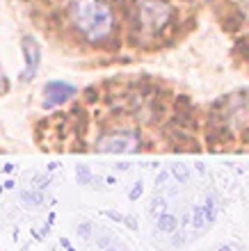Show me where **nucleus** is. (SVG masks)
I'll list each match as a JSON object with an SVG mask.
<instances>
[{
  "label": "nucleus",
  "instance_id": "1",
  "mask_svg": "<svg viewBox=\"0 0 249 251\" xmlns=\"http://www.w3.org/2000/svg\"><path fill=\"white\" fill-rule=\"evenodd\" d=\"M69 19L89 44L105 50H117V14L103 0H71Z\"/></svg>",
  "mask_w": 249,
  "mask_h": 251
},
{
  "label": "nucleus",
  "instance_id": "2",
  "mask_svg": "<svg viewBox=\"0 0 249 251\" xmlns=\"http://www.w3.org/2000/svg\"><path fill=\"white\" fill-rule=\"evenodd\" d=\"M138 149L139 139L131 132H105L96 139V151L101 153H133Z\"/></svg>",
  "mask_w": 249,
  "mask_h": 251
},
{
  "label": "nucleus",
  "instance_id": "3",
  "mask_svg": "<svg viewBox=\"0 0 249 251\" xmlns=\"http://www.w3.org/2000/svg\"><path fill=\"white\" fill-rule=\"evenodd\" d=\"M21 48H23V57H26V71H23L21 80L30 82V80L37 75V71H39V66H41V46L37 44L34 37L26 34V37L21 39Z\"/></svg>",
  "mask_w": 249,
  "mask_h": 251
},
{
  "label": "nucleus",
  "instance_id": "4",
  "mask_svg": "<svg viewBox=\"0 0 249 251\" xmlns=\"http://www.w3.org/2000/svg\"><path fill=\"white\" fill-rule=\"evenodd\" d=\"M73 94H78V89L69 82H62V80H53L44 87V107H55V105H62L66 100L71 99Z\"/></svg>",
  "mask_w": 249,
  "mask_h": 251
},
{
  "label": "nucleus",
  "instance_id": "5",
  "mask_svg": "<svg viewBox=\"0 0 249 251\" xmlns=\"http://www.w3.org/2000/svg\"><path fill=\"white\" fill-rule=\"evenodd\" d=\"M167 142H169L171 151H190V153H199L201 144H199L194 135L188 130H181L176 126H167Z\"/></svg>",
  "mask_w": 249,
  "mask_h": 251
},
{
  "label": "nucleus",
  "instance_id": "6",
  "mask_svg": "<svg viewBox=\"0 0 249 251\" xmlns=\"http://www.w3.org/2000/svg\"><path fill=\"white\" fill-rule=\"evenodd\" d=\"M105 217L114 219V222H121L126 228H131V231H138V219L131 217V215H124V212H114V210H108L105 212Z\"/></svg>",
  "mask_w": 249,
  "mask_h": 251
},
{
  "label": "nucleus",
  "instance_id": "7",
  "mask_svg": "<svg viewBox=\"0 0 249 251\" xmlns=\"http://www.w3.org/2000/svg\"><path fill=\"white\" fill-rule=\"evenodd\" d=\"M176 228H178V219L174 217V215H167V212H165L163 217H158V231L176 233Z\"/></svg>",
  "mask_w": 249,
  "mask_h": 251
},
{
  "label": "nucleus",
  "instance_id": "8",
  "mask_svg": "<svg viewBox=\"0 0 249 251\" xmlns=\"http://www.w3.org/2000/svg\"><path fill=\"white\" fill-rule=\"evenodd\" d=\"M149 215L151 217H163L165 215V199H153L151 201V205H149Z\"/></svg>",
  "mask_w": 249,
  "mask_h": 251
},
{
  "label": "nucleus",
  "instance_id": "9",
  "mask_svg": "<svg viewBox=\"0 0 249 251\" xmlns=\"http://www.w3.org/2000/svg\"><path fill=\"white\" fill-rule=\"evenodd\" d=\"M76 178H78V183H80V185H87V183L92 180V172H89V167L80 165L78 169H76Z\"/></svg>",
  "mask_w": 249,
  "mask_h": 251
},
{
  "label": "nucleus",
  "instance_id": "10",
  "mask_svg": "<svg viewBox=\"0 0 249 251\" xmlns=\"http://www.w3.org/2000/svg\"><path fill=\"white\" fill-rule=\"evenodd\" d=\"M92 231H94V228H92V222H83V224H78V235L83 240H89V238H92Z\"/></svg>",
  "mask_w": 249,
  "mask_h": 251
},
{
  "label": "nucleus",
  "instance_id": "11",
  "mask_svg": "<svg viewBox=\"0 0 249 251\" xmlns=\"http://www.w3.org/2000/svg\"><path fill=\"white\" fill-rule=\"evenodd\" d=\"M21 201L28 203V205H37V203H41V197L39 194H34V192H26V194L21 197Z\"/></svg>",
  "mask_w": 249,
  "mask_h": 251
},
{
  "label": "nucleus",
  "instance_id": "12",
  "mask_svg": "<svg viewBox=\"0 0 249 251\" xmlns=\"http://www.w3.org/2000/svg\"><path fill=\"white\" fill-rule=\"evenodd\" d=\"M85 99H87V103L99 100V89H96V87H87V89H85Z\"/></svg>",
  "mask_w": 249,
  "mask_h": 251
},
{
  "label": "nucleus",
  "instance_id": "13",
  "mask_svg": "<svg viewBox=\"0 0 249 251\" xmlns=\"http://www.w3.org/2000/svg\"><path fill=\"white\" fill-rule=\"evenodd\" d=\"M142 192H144V183H135V187L131 190V194H128V197H131L133 201H135V199L142 197Z\"/></svg>",
  "mask_w": 249,
  "mask_h": 251
},
{
  "label": "nucleus",
  "instance_id": "14",
  "mask_svg": "<svg viewBox=\"0 0 249 251\" xmlns=\"http://www.w3.org/2000/svg\"><path fill=\"white\" fill-rule=\"evenodd\" d=\"M9 89V80H7L5 71H2V66H0V94H5Z\"/></svg>",
  "mask_w": 249,
  "mask_h": 251
},
{
  "label": "nucleus",
  "instance_id": "15",
  "mask_svg": "<svg viewBox=\"0 0 249 251\" xmlns=\"http://www.w3.org/2000/svg\"><path fill=\"white\" fill-rule=\"evenodd\" d=\"M203 222H206V217H203L201 208H197V210H194V226H203Z\"/></svg>",
  "mask_w": 249,
  "mask_h": 251
},
{
  "label": "nucleus",
  "instance_id": "16",
  "mask_svg": "<svg viewBox=\"0 0 249 251\" xmlns=\"http://www.w3.org/2000/svg\"><path fill=\"white\" fill-rule=\"evenodd\" d=\"M174 174H176L178 180H185V172H183V165H176V169H174Z\"/></svg>",
  "mask_w": 249,
  "mask_h": 251
},
{
  "label": "nucleus",
  "instance_id": "17",
  "mask_svg": "<svg viewBox=\"0 0 249 251\" xmlns=\"http://www.w3.org/2000/svg\"><path fill=\"white\" fill-rule=\"evenodd\" d=\"M165 178H167V174H160V176H158V180H156V185H158V187H163Z\"/></svg>",
  "mask_w": 249,
  "mask_h": 251
},
{
  "label": "nucleus",
  "instance_id": "18",
  "mask_svg": "<svg viewBox=\"0 0 249 251\" xmlns=\"http://www.w3.org/2000/svg\"><path fill=\"white\" fill-rule=\"evenodd\" d=\"M171 245H174V247H181V245H183V238H181V235H176V238H174V242H171Z\"/></svg>",
  "mask_w": 249,
  "mask_h": 251
},
{
  "label": "nucleus",
  "instance_id": "19",
  "mask_svg": "<svg viewBox=\"0 0 249 251\" xmlns=\"http://www.w3.org/2000/svg\"><path fill=\"white\" fill-rule=\"evenodd\" d=\"M217 251H233V249H231V247L226 245V247H220V249H217Z\"/></svg>",
  "mask_w": 249,
  "mask_h": 251
},
{
  "label": "nucleus",
  "instance_id": "20",
  "mask_svg": "<svg viewBox=\"0 0 249 251\" xmlns=\"http://www.w3.org/2000/svg\"><path fill=\"white\" fill-rule=\"evenodd\" d=\"M101 251H119V249H114V247H108V249H101Z\"/></svg>",
  "mask_w": 249,
  "mask_h": 251
}]
</instances>
